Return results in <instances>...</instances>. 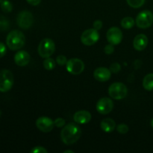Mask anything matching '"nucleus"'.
<instances>
[{
  "label": "nucleus",
  "mask_w": 153,
  "mask_h": 153,
  "mask_svg": "<svg viewBox=\"0 0 153 153\" xmlns=\"http://www.w3.org/2000/svg\"><path fill=\"white\" fill-rule=\"evenodd\" d=\"M82 130L76 123H69L64 127L61 132V137L63 143L67 145L76 143L81 137Z\"/></svg>",
  "instance_id": "nucleus-1"
},
{
  "label": "nucleus",
  "mask_w": 153,
  "mask_h": 153,
  "mask_svg": "<svg viewBox=\"0 0 153 153\" xmlns=\"http://www.w3.org/2000/svg\"><path fill=\"white\" fill-rule=\"evenodd\" d=\"M25 37L22 31L19 30L11 31L7 36L6 44L11 50H18L25 45Z\"/></svg>",
  "instance_id": "nucleus-2"
},
{
  "label": "nucleus",
  "mask_w": 153,
  "mask_h": 153,
  "mask_svg": "<svg viewBox=\"0 0 153 153\" xmlns=\"http://www.w3.org/2000/svg\"><path fill=\"white\" fill-rule=\"evenodd\" d=\"M55 50V43L50 38H44L39 44L38 53L42 58H49L54 53Z\"/></svg>",
  "instance_id": "nucleus-3"
},
{
  "label": "nucleus",
  "mask_w": 153,
  "mask_h": 153,
  "mask_svg": "<svg viewBox=\"0 0 153 153\" xmlns=\"http://www.w3.org/2000/svg\"><path fill=\"white\" fill-rule=\"evenodd\" d=\"M128 93L126 86L120 82H115L110 85L108 88V94L111 98L114 100H122L125 98Z\"/></svg>",
  "instance_id": "nucleus-4"
},
{
  "label": "nucleus",
  "mask_w": 153,
  "mask_h": 153,
  "mask_svg": "<svg viewBox=\"0 0 153 153\" xmlns=\"http://www.w3.org/2000/svg\"><path fill=\"white\" fill-rule=\"evenodd\" d=\"M13 85V76L8 70L0 71V92H7Z\"/></svg>",
  "instance_id": "nucleus-5"
},
{
  "label": "nucleus",
  "mask_w": 153,
  "mask_h": 153,
  "mask_svg": "<svg viewBox=\"0 0 153 153\" xmlns=\"http://www.w3.org/2000/svg\"><path fill=\"white\" fill-rule=\"evenodd\" d=\"M135 22L138 28H149L153 23V13L148 10L141 11L137 16Z\"/></svg>",
  "instance_id": "nucleus-6"
},
{
  "label": "nucleus",
  "mask_w": 153,
  "mask_h": 153,
  "mask_svg": "<svg viewBox=\"0 0 153 153\" xmlns=\"http://www.w3.org/2000/svg\"><path fill=\"white\" fill-rule=\"evenodd\" d=\"M100 39V34L95 28L87 29L81 36V41L85 46H92L95 44Z\"/></svg>",
  "instance_id": "nucleus-7"
},
{
  "label": "nucleus",
  "mask_w": 153,
  "mask_h": 153,
  "mask_svg": "<svg viewBox=\"0 0 153 153\" xmlns=\"http://www.w3.org/2000/svg\"><path fill=\"white\" fill-rule=\"evenodd\" d=\"M18 25L22 29H28L31 27L34 22V17L31 12L23 10L18 14L16 18Z\"/></svg>",
  "instance_id": "nucleus-8"
},
{
  "label": "nucleus",
  "mask_w": 153,
  "mask_h": 153,
  "mask_svg": "<svg viewBox=\"0 0 153 153\" xmlns=\"http://www.w3.org/2000/svg\"><path fill=\"white\" fill-rule=\"evenodd\" d=\"M67 71L73 75H79L84 71L85 64L79 58H71L66 64Z\"/></svg>",
  "instance_id": "nucleus-9"
},
{
  "label": "nucleus",
  "mask_w": 153,
  "mask_h": 153,
  "mask_svg": "<svg viewBox=\"0 0 153 153\" xmlns=\"http://www.w3.org/2000/svg\"><path fill=\"white\" fill-rule=\"evenodd\" d=\"M114 108L113 101L110 98L103 97L98 101L97 104V110L101 114H108Z\"/></svg>",
  "instance_id": "nucleus-10"
},
{
  "label": "nucleus",
  "mask_w": 153,
  "mask_h": 153,
  "mask_svg": "<svg viewBox=\"0 0 153 153\" xmlns=\"http://www.w3.org/2000/svg\"><path fill=\"white\" fill-rule=\"evenodd\" d=\"M106 37L109 43L112 45H117L122 41L123 33L117 27H111L107 31Z\"/></svg>",
  "instance_id": "nucleus-11"
},
{
  "label": "nucleus",
  "mask_w": 153,
  "mask_h": 153,
  "mask_svg": "<svg viewBox=\"0 0 153 153\" xmlns=\"http://www.w3.org/2000/svg\"><path fill=\"white\" fill-rule=\"evenodd\" d=\"M36 126L40 131L43 132H49L53 129L55 126L54 121L47 117H40L36 121Z\"/></svg>",
  "instance_id": "nucleus-12"
},
{
  "label": "nucleus",
  "mask_w": 153,
  "mask_h": 153,
  "mask_svg": "<svg viewBox=\"0 0 153 153\" xmlns=\"http://www.w3.org/2000/svg\"><path fill=\"white\" fill-rule=\"evenodd\" d=\"M111 76V72L110 70L105 67H99L96 69L94 73V76L95 79L101 82H107L109 80Z\"/></svg>",
  "instance_id": "nucleus-13"
},
{
  "label": "nucleus",
  "mask_w": 153,
  "mask_h": 153,
  "mask_svg": "<svg viewBox=\"0 0 153 153\" xmlns=\"http://www.w3.org/2000/svg\"><path fill=\"white\" fill-rule=\"evenodd\" d=\"M30 55L25 51H19L14 55V61L19 67L26 66L29 63Z\"/></svg>",
  "instance_id": "nucleus-14"
},
{
  "label": "nucleus",
  "mask_w": 153,
  "mask_h": 153,
  "mask_svg": "<svg viewBox=\"0 0 153 153\" xmlns=\"http://www.w3.org/2000/svg\"><path fill=\"white\" fill-rule=\"evenodd\" d=\"M73 119L79 124H86L91 120V114L88 111H79L75 113Z\"/></svg>",
  "instance_id": "nucleus-15"
},
{
  "label": "nucleus",
  "mask_w": 153,
  "mask_h": 153,
  "mask_svg": "<svg viewBox=\"0 0 153 153\" xmlns=\"http://www.w3.org/2000/svg\"><path fill=\"white\" fill-rule=\"evenodd\" d=\"M148 44V38L145 34H140L136 36L133 41L134 48L137 51H142L146 49Z\"/></svg>",
  "instance_id": "nucleus-16"
},
{
  "label": "nucleus",
  "mask_w": 153,
  "mask_h": 153,
  "mask_svg": "<svg viewBox=\"0 0 153 153\" xmlns=\"http://www.w3.org/2000/svg\"><path fill=\"white\" fill-rule=\"evenodd\" d=\"M100 127L105 132H111L115 129L116 123L114 120L111 118H105L103 120H102L100 123Z\"/></svg>",
  "instance_id": "nucleus-17"
},
{
  "label": "nucleus",
  "mask_w": 153,
  "mask_h": 153,
  "mask_svg": "<svg viewBox=\"0 0 153 153\" xmlns=\"http://www.w3.org/2000/svg\"><path fill=\"white\" fill-rule=\"evenodd\" d=\"M143 86L146 91H153V73H149L143 78Z\"/></svg>",
  "instance_id": "nucleus-18"
},
{
  "label": "nucleus",
  "mask_w": 153,
  "mask_h": 153,
  "mask_svg": "<svg viewBox=\"0 0 153 153\" xmlns=\"http://www.w3.org/2000/svg\"><path fill=\"white\" fill-rule=\"evenodd\" d=\"M134 23H135V22H134V19L132 17H130V16L123 18L121 21V25H122L123 28H126V29L131 28L134 25Z\"/></svg>",
  "instance_id": "nucleus-19"
},
{
  "label": "nucleus",
  "mask_w": 153,
  "mask_h": 153,
  "mask_svg": "<svg viewBox=\"0 0 153 153\" xmlns=\"http://www.w3.org/2000/svg\"><path fill=\"white\" fill-rule=\"evenodd\" d=\"M1 8L2 10V11H4V13H10L13 10V5H12V3L10 2L8 0H3L1 3Z\"/></svg>",
  "instance_id": "nucleus-20"
},
{
  "label": "nucleus",
  "mask_w": 153,
  "mask_h": 153,
  "mask_svg": "<svg viewBox=\"0 0 153 153\" xmlns=\"http://www.w3.org/2000/svg\"><path fill=\"white\" fill-rule=\"evenodd\" d=\"M43 67L47 70H52L55 67V61L53 58H46L43 61Z\"/></svg>",
  "instance_id": "nucleus-21"
},
{
  "label": "nucleus",
  "mask_w": 153,
  "mask_h": 153,
  "mask_svg": "<svg viewBox=\"0 0 153 153\" xmlns=\"http://www.w3.org/2000/svg\"><path fill=\"white\" fill-rule=\"evenodd\" d=\"M127 3L129 6L134 8H138L143 5L145 0H127Z\"/></svg>",
  "instance_id": "nucleus-22"
},
{
  "label": "nucleus",
  "mask_w": 153,
  "mask_h": 153,
  "mask_svg": "<svg viewBox=\"0 0 153 153\" xmlns=\"http://www.w3.org/2000/svg\"><path fill=\"white\" fill-rule=\"evenodd\" d=\"M9 20L4 16H0V31H6L9 28Z\"/></svg>",
  "instance_id": "nucleus-23"
},
{
  "label": "nucleus",
  "mask_w": 153,
  "mask_h": 153,
  "mask_svg": "<svg viewBox=\"0 0 153 153\" xmlns=\"http://www.w3.org/2000/svg\"><path fill=\"white\" fill-rule=\"evenodd\" d=\"M117 130L120 134H126V133H127L128 131V126L127 125H126V124L121 123L117 126Z\"/></svg>",
  "instance_id": "nucleus-24"
},
{
  "label": "nucleus",
  "mask_w": 153,
  "mask_h": 153,
  "mask_svg": "<svg viewBox=\"0 0 153 153\" xmlns=\"http://www.w3.org/2000/svg\"><path fill=\"white\" fill-rule=\"evenodd\" d=\"M56 62L57 64H58L61 66L65 65L67 63V58H66V56H64V55H58L56 58Z\"/></svg>",
  "instance_id": "nucleus-25"
},
{
  "label": "nucleus",
  "mask_w": 153,
  "mask_h": 153,
  "mask_svg": "<svg viewBox=\"0 0 153 153\" xmlns=\"http://www.w3.org/2000/svg\"><path fill=\"white\" fill-rule=\"evenodd\" d=\"M54 124H55V126L58 127V128H61L64 126H65V120L61 117H58L54 121Z\"/></svg>",
  "instance_id": "nucleus-26"
},
{
  "label": "nucleus",
  "mask_w": 153,
  "mask_h": 153,
  "mask_svg": "<svg viewBox=\"0 0 153 153\" xmlns=\"http://www.w3.org/2000/svg\"><path fill=\"white\" fill-rule=\"evenodd\" d=\"M31 153H46L48 152L47 149L43 146H35L31 150Z\"/></svg>",
  "instance_id": "nucleus-27"
},
{
  "label": "nucleus",
  "mask_w": 153,
  "mask_h": 153,
  "mask_svg": "<svg viewBox=\"0 0 153 153\" xmlns=\"http://www.w3.org/2000/svg\"><path fill=\"white\" fill-rule=\"evenodd\" d=\"M120 69L121 67L118 63H114V64H112L111 65L110 67L111 72H112V73H117L120 70Z\"/></svg>",
  "instance_id": "nucleus-28"
},
{
  "label": "nucleus",
  "mask_w": 153,
  "mask_h": 153,
  "mask_svg": "<svg viewBox=\"0 0 153 153\" xmlns=\"http://www.w3.org/2000/svg\"><path fill=\"white\" fill-rule=\"evenodd\" d=\"M104 51L105 53L107 54V55H111L114 52V45L112 44H108L107 46H105V47L104 48Z\"/></svg>",
  "instance_id": "nucleus-29"
},
{
  "label": "nucleus",
  "mask_w": 153,
  "mask_h": 153,
  "mask_svg": "<svg viewBox=\"0 0 153 153\" xmlns=\"http://www.w3.org/2000/svg\"><path fill=\"white\" fill-rule=\"evenodd\" d=\"M6 52H7V49H6L5 45L1 43V42H0V58H2L5 55Z\"/></svg>",
  "instance_id": "nucleus-30"
},
{
  "label": "nucleus",
  "mask_w": 153,
  "mask_h": 153,
  "mask_svg": "<svg viewBox=\"0 0 153 153\" xmlns=\"http://www.w3.org/2000/svg\"><path fill=\"white\" fill-rule=\"evenodd\" d=\"M93 25H94V28H95L96 30H100L102 28V22L101 20H96L94 21V24H93Z\"/></svg>",
  "instance_id": "nucleus-31"
},
{
  "label": "nucleus",
  "mask_w": 153,
  "mask_h": 153,
  "mask_svg": "<svg viewBox=\"0 0 153 153\" xmlns=\"http://www.w3.org/2000/svg\"><path fill=\"white\" fill-rule=\"evenodd\" d=\"M26 1L27 2L29 3V4H31V5L36 6V5H38V4H40L41 0H26Z\"/></svg>",
  "instance_id": "nucleus-32"
},
{
  "label": "nucleus",
  "mask_w": 153,
  "mask_h": 153,
  "mask_svg": "<svg viewBox=\"0 0 153 153\" xmlns=\"http://www.w3.org/2000/svg\"><path fill=\"white\" fill-rule=\"evenodd\" d=\"M64 153H67V152H72V153H73V151H71V150H66V151H64Z\"/></svg>",
  "instance_id": "nucleus-33"
},
{
  "label": "nucleus",
  "mask_w": 153,
  "mask_h": 153,
  "mask_svg": "<svg viewBox=\"0 0 153 153\" xmlns=\"http://www.w3.org/2000/svg\"><path fill=\"white\" fill-rule=\"evenodd\" d=\"M151 126H152V127L153 128V119L152 120V121H151Z\"/></svg>",
  "instance_id": "nucleus-34"
},
{
  "label": "nucleus",
  "mask_w": 153,
  "mask_h": 153,
  "mask_svg": "<svg viewBox=\"0 0 153 153\" xmlns=\"http://www.w3.org/2000/svg\"><path fill=\"white\" fill-rule=\"evenodd\" d=\"M1 111H0V116H1Z\"/></svg>",
  "instance_id": "nucleus-35"
}]
</instances>
